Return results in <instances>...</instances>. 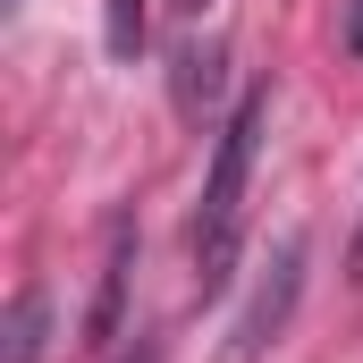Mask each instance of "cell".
Returning a JSON list of instances; mask_svg holds the SVG:
<instances>
[{"label": "cell", "instance_id": "cell-1", "mask_svg": "<svg viewBox=\"0 0 363 363\" xmlns=\"http://www.w3.org/2000/svg\"><path fill=\"white\" fill-rule=\"evenodd\" d=\"M262 127H271V93L245 85V93H237V110H228V127L211 135V169H203V203H194V279H203V296L228 287L237 237H245V186H254Z\"/></svg>", "mask_w": 363, "mask_h": 363}, {"label": "cell", "instance_id": "cell-2", "mask_svg": "<svg viewBox=\"0 0 363 363\" xmlns=\"http://www.w3.org/2000/svg\"><path fill=\"white\" fill-rule=\"evenodd\" d=\"M296 296H304V237H279L271 271L254 279L245 313L228 321V347H220V363H262V355L279 347V330H287V313H296Z\"/></svg>", "mask_w": 363, "mask_h": 363}, {"label": "cell", "instance_id": "cell-3", "mask_svg": "<svg viewBox=\"0 0 363 363\" xmlns=\"http://www.w3.org/2000/svg\"><path fill=\"white\" fill-rule=\"evenodd\" d=\"M127 254H135V228L110 220V254H101V296L85 313V347H110L118 338V304H127Z\"/></svg>", "mask_w": 363, "mask_h": 363}, {"label": "cell", "instance_id": "cell-4", "mask_svg": "<svg viewBox=\"0 0 363 363\" xmlns=\"http://www.w3.org/2000/svg\"><path fill=\"white\" fill-rule=\"evenodd\" d=\"M34 347H43V296L26 287L17 313H9V363H34Z\"/></svg>", "mask_w": 363, "mask_h": 363}, {"label": "cell", "instance_id": "cell-5", "mask_svg": "<svg viewBox=\"0 0 363 363\" xmlns=\"http://www.w3.org/2000/svg\"><path fill=\"white\" fill-rule=\"evenodd\" d=\"M144 43V0H110V60H135Z\"/></svg>", "mask_w": 363, "mask_h": 363}, {"label": "cell", "instance_id": "cell-6", "mask_svg": "<svg viewBox=\"0 0 363 363\" xmlns=\"http://www.w3.org/2000/svg\"><path fill=\"white\" fill-rule=\"evenodd\" d=\"M338 34H347V51L363 60V0H347V17H338Z\"/></svg>", "mask_w": 363, "mask_h": 363}, {"label": "cell", "instance_id": "cell-7", "mask_svg": "<svg viewBox=\"0 0 363 363\" xmlns=\"http://www.w3.org/2000/svg\"><path fill=\"white\" fill-rule=\"evenodd\" d=\"M355 271H363V237H355Z\"/></svg>", "mask_w": 363, "mask_h": 363}]
</instances>
